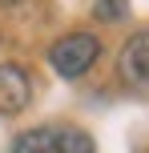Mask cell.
Wrapping results in <instances>:
<instances>
[{
    "label": "cell",
    "instance_id": "cell-1",
    "mask_svg": "<svg viewBox=\"0 0 149 153\" xmlns=\"http://www.w3.org/2000/svg\"><path fill=\"white\" fill-rule=\"evenodd\" d=\"M97 56H101V40L93 32H69L48 48V65L61 76H85L97 65Z\"/></svg>",
    "mask_w": 149,
    "mask_h": 153
},
{
    "label": "cell",
    "instance_id": "cell-2",
    "mask_svg": "<svg viewBox=\"0 0 149 153\" xmlns=\"http://www.w3.org/2000/svg\"><path fill=\"white\" fill-rule=\"evenodd\" d=\"M117 73L125 85H149V28L145 32H133V36L121 45V56H117Z\"/></svg>",
    "mask_w": 149,
    "mask_h": 153
},
{
    "label": "cell",
    "instance_id": "cell-3",
    "mask_svg": "<svg viewBox=\"0 0 149 153\" xmlns=\"http://www.w3.org/2000/svg\"><path fill=\"white\" fill-rule=\"evenodd\" d=\"M32 101V81L20 65H0V113H20Z\"/></svg>",
    "mask_w": 149,
    "mask_h": 153
},
{
    "label": "cell",
    "instance_id": "cell-4",
    "mask_svg": "<svg viewBox=\"0 0 149 153\" xmlns=\"http://www.w3.org/2000/svg\"><path fill=\"white\" fill-rule=\"evenodd\" d=\"M12 153H56V129L36 125V129L20 133V137L12 141Z\"/></svg>",
    "mask_w": 149,
    "mask_h": 153
},
{
    "label": "cell",
    "instance_id": "cell-5",
    "mask_svg": "<svg viewBox=\"0 0 149 153\" xmlns=\"http://www.w3.org/2000/svg\"><path fill=\"white\" fill-rule=\"evenodd\" d=\"M56 153H93V137L85 129H56Z\"/></svg>",
    "mask_w": 149,
    "mask_h": 153
},
{
    "label": "cell",
    "instance_id": "cell-6",
    "mask_svg": "<svg viewBox=\"0 0 149 153\" xmlns=\"http://www.w3.org/2000/svg\"><path fill=\"white\" fill-rule=\"evenodd\" d=\"M93 16L105 20V24L125 20V16H129V0H97V4H93Z\"/></svg>",
    "mask_w": 149,
    "mask_h": 153
}]
</instances>
